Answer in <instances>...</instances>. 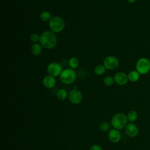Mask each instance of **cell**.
<instances>
[{
    "mask_svg": "<svg viewBox=\"0 0 150 150\" xmlns=\"http://www.w3.org/2000/svg\"><path fill=\"white\" fill-rule=\"evenodd\" d=\"M90 150H103L102 148L98 144H95L91 146Z\"/></svg>",
    "mask_w": 150,
    "mask_h": 150,
    "instance_id": "cell-23",
    "label": "cell"
},
{
    "mask_svg": "<svg viewBox=\"0 0 150 150\" xmlns=\"http://www.w3.org/2000/svg\"><path fill=\"white\" fill-rule=\"evenodd\" d=\"M69 65L71 69H77L80 64V62L79 59L76 57H71L69 59L68 61Z\"/></svg>",
    "mask_w": 150,
    "mask_h": 150,
    "instance_id": "cell-15",
    "label": "cell"
},
{
    "mask_svg": "<svg viewBox=\"0 0 150 150\" xmlns=\"http://www.w3.org/2000/svg\"><path fill=\"white\" fill-rule=\"evenodd\" d=\"M115 83L114 77L108 76L105 77L103 80V83L107 86H111Z\"/></svg>",
    "mask_w": 150,
    "mask_h": 150,
    "instance_id": "cell-20",
    "label": "cell"
},
{
    "mask_svg": "<svg viewBox=\"0 0 150 150\" xmlns=\"http://www.w3.org/2000/svg\"><path fill=\"white\" fill-rule=\"evenodd\" d=\"M125 131L127 135L130 137H135L138 134V128L134 123H129L125 127Z\"/></svg>",
    "mask_w": 150,
    "mask_h": 150,
    "instance_id": "cell-10",
    "label": "cell"
},
{
    "mask_svg": "<svg viewBox=\"0 0 150 150\" xmlns=\"http://www.w3.org/2000/svg\"><path fill=\"white\" fill-rule=\"evenodd\" d=\"M138 118V114L135 111H130L127 114V119L129 122H134L137 120Z\"/></svg>",
    "mask_w": 150,
    "mask_h": 150,
    "instance_id": "cell-19",
    "label": "cell"
},
{
    "mask_svg": "<svg viewBox=\"0 0 150 150\" xmlns=\"http://www.w3.org/2000/svg\"><path fill=\"white\" fill-rule=\"evenodd\" d=\"M60 81L65 84H70L74 82L76 79V73L74 69L67 68L62 71L59 76Z\"/></svg>",
    "mask_w": 150,
    "mask_h": 150,
    "instance_id": "cell-4",
    "label": "cell"
},
{
    "mask_svg": "<svg viewBox=\"0 0 150 150\" xmlns=\"http://www.w3.org/2000/svg\"><path fill=\"white\" fill-rule=\"evenodd\" d=\"M62 71V66L58 62H52L47 67L48 74L54 77L59 76Z\"/></svg>",
    "mask_w": 150,
    "mask_h": 150,
    "instance_id": "cell-7",
    "label": "cell"
},
{
    "mask_svg": "<svg viewBox=\"0 0 150 150\" xmlns=\"http://www.w3.org/2000/svg\"><path fill=\"white\" fill-rule=\"evenodd\" d=\"M127 116L124 113H117L114 115L111 120V123L112 127L117 129H121L125 127L127 123Z\"/></svg>",
    "mask_w": 150,
    "mask_h": 150,
    "instance_id": "cell-3",
    "label": "cell"
},
{
    "mask_svg": "<svg viewBox=\"0 0 150 150\" xmlns=\"http://www.w3.org/2000/svg\"><path fill=\"white\" fill-rule=\"evenodd\" d=\"M56 96L59 100H64V99L66 98L67 96V93L66 90L63 88H61L57 91Z\"/></svg>",
    "mask_w": 150,
    "mask_h": 150,
    "instance_id": "cell-18",
    "label": "cell"
},
{
    "mask_svg": "<svg viewBox=\"0 0 150 150\" xmlns=\"http://www.w3.org/2000/svg\"><path fill=\"white\" fill-rule=\"evenodd\" d=\"M39 43L42 47L47 49H52L56 46L57 38L55 33L51 30H46L40 35Z\"/></svg>",
    "mask_w": 150,
    "mask_h": 150,
    "instance_id": "cell-1",
    "label": "cell"
},
{
    "mask_svg": "<svg viewBox=\"0 0 150 150\" xmlns=\"http://www.w3.org/2000/svg\"><path fill=\"white\" fill-rule=\"evenodd\" d=\"M140 75L137 70H132L128 74V80L131 82H136L139 79Z\"/></svg>",
    "mask_w": 150,
    "mask_h": 150,
    "instance_id": "cell-14",
    "label": "cell"
},
{
    "mask_svg": "<svg viewBox=\"0 0 150 150\" xmlns=\"http://www.w3.org/2000/svg\"><path fill=\"white\" fill-rule=\"evenodd\" d=\"M136 70L141 75H145L150 71V60L146 57L139 58L135 64Z\"/></svg>",
    "mask_w": 150,
    "mask_h": 150,
    "instance_id": "cell-5",
    "label": "cell"
},
{
    "mask_svg": "<svg viewBox=\"0 0 150 150\" xmlns=\"http://www.w3.org/2000/svg\"><path fill=\"white\" fill-rule=\"evenodd\" d=\"M56 83V80L54 77L49 74L44 77L42 80L43 86L46 88H52L54 87Z\"/></svg>",
    "mask_w": 150,
    "mask_h": 150,
    "instance_id": "cell-11",
    "label": "cell"
},
{
    "mask_svg": "<svg viewBox=\"0 0 150 150\" xmlns=\"http://www.w3.org/2000/svg\"><path fill=\"white\" fill-rule=\"evenodd\" d=\"M68 97L70 101L74 104H80L83 99V95L81 92L77 88H74L71 90L69 94Z\"/></svg>",
    "mask_w": 150,
    "mask_h": 150,
    "instance_id": "cell-8",
    "label": "cell"
},
{
    "mask_svg": "<svg viewBox=\"0 0 150 150\" xmlns=\"http://www.w3.org/2000/svg\"><path fill=\"white\" fill-rule=\"evenodd\" d=\"M109 128H110V125L107 122H103L100 125V129L104 132L107 131L109 129Z\"/></svg>",
    "mask_w": 150,
    "mask_h": 150,
    "instance_id": "cell-22",
    "label": "cell"
},
{
    "mask_svg": "<svg viewBox=\"0 0 150 150\" xmlns=\"http://www.w3.org/2000/svg\"><path fill=\"white\" fill-rule=\"evenodd\" d=\"M66 23L63 18L60 16H52L49 22L50 30L54 33H60L64 29Z\"/></svg>",
    "mask_w": 150,
    "mask_h": 150,
    "instance_id": "cell-2",
    "label": "cell"
},
{
    "mask_svg": "<svg viewBox=\"0 0 150 150\" xmlns=\"http://www.w3.org/2000/svg\"><path fill=\"white\" fill-rule=\"evenodd\" d=\"M128 3H129V4H133V3H134L135 2H136V1L137 0H126Z\"/></svg>",
    "mask_w": 150,
    "mask_h": 150,
    "instance_id": "cell-24",
    "label": "cell"
},
{
    "mask_svg": "<svg viewBox=\"0 0 150 150\" xmlns=\"http://www.w3.org/2000/svg\"><path fill=\"white\" fill-rule=\"evenodd\" d=\"M121 135L120 132L117 129H113L110 130L108 132V138L111 142L113 143H117L120 141Z\"/></svg>",
    "mask_w": 150,
    "mask_h": 150,
    "instance_id": "cell-12",
    "label": "cell"
},
{
    "mask_svg": "<svg viewBox=\"0 0 150 150\" xmlns=\"http://www.w3.org/2000/svg\"><path fill=\"white\" fill-rule=\"evenodd\" d=\"M31 53L33 56H38L42 52V46L40 43H33L30 47Z\"/></svg>",
    "mask_w": 150,
    "mask_h": 150,
    "instance_id": "cell-13",
    "label": "cell"
},
{
    "mask_svg": "<svg viewBox=\"0 0 150 150\" xmlns=\"http://www.w3.org/2000/svg\"><path fill=\"white\" fill-rule=\"evenodd\" d=\"M40 38V35L36 33H32L30 36V40L33 43H38V42H39Z\"/></svg>",
    "mask_w": 150,
    "mask_h": 150,
    "instance_id": "cell-21",
    "label": "cell"
},
{
    "mask_svg": "<svg viewBox=\"0 0 150 150\" xmlns=\"http://www.w3.org/2000/svg\"><path fill=\"white\" fill-rule=\"evenodd\" d=\"M52 18L51 13L47 11H42L40 14V18L43 22H49Z\"/></svg>",
    "mask_w": 150,
    "mask_h": 150,
    "instance_id": "cell-17",
    "label": "cell"
},
{
    "mask_svg": "<svg viewBox=\"0 0 150 150\" xmlns=\"http://www.w3.org/2000/svg\"><path fill=\"white\" fill-rule=\"evenodd\" d=\"M103 65L105 66L106 69L112 70L118 67L119 65V60L117 57L110 55L105 57L104 59Z\"/></svg>",
    "mask_w": 150,
    "mask_h": 150,
    "instance_id": "cell-6",
    "label": "cell"
},
{
    "mask_svg": "<svg viewBox=\"0 0 150 150\" xmlns=\"http://www.w3.org/2000/svg\"><path fill=\"white\" fill-rule=\"evenodd\" d=\"M105 71H106V68L103 65V64L97 65L94 69V73L98 76H101L104 74L105 73Z\"/></svg>",
    "mask_w": 150,
    "mask_h": 150,
    "instance_id": "cell-16",
    "label": "cell"
},
{
    "mask_svg": "<svg viewBox=\"0 0 150 150\" xmlns=\"http://www.w3.org/2000/svg\"><path fill=\"white\" fill-rule=\"evenodd\" d=\"M114 79L115 83L120 86L125 85L128 81V75L124 72L122 71L117 73L114 76Z\"/></svg>",
    "mask_w": 150,
    "mask_h": 150,
    "instance_id": "cell-9",
    "label": "cell"
}]
</instances>
